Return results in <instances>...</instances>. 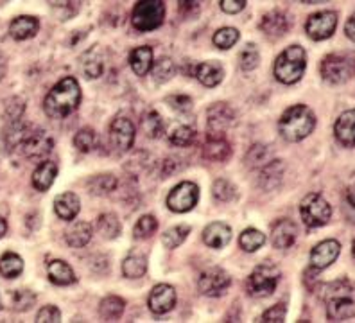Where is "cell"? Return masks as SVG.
<instances>
[{
  "instance_id": "cell-12",
  "label": "cell",
  "mask_w": 355,
  "mask_h": 323,
  "mask_svg": "<svg viewBox=\"0 0 355 323\" xmlns=\"http://www.w3.org/2000/svg\"><path fill=\"white\" fill-rule=\"evenodd\" d=\"M336 27H338V13L336 11H320L307 18L305 33L314 42H321V40H329L336 33Z\"/></svg>"
},
{
  "instance_id": "cell-50",
  "label": "cell",
  "mask_w": 355,
  "mask_h": 323,
  "mask_svg": "<svg viewBox=\"0 0 355 323\" xmlns=\"http://www.w3.org/2000/svg\"><path fill=\"white\" fill-rule=\"evenodd\" d=\"M167 104H169L171 108H174L176 112L180 113H191L192 112V99L189 97V95H171V97H167Z\"/></svg>"
},
{
  "instance_id": "cell-7",
  "label": "cell",
  "mask_w": 355,
  "mask_h": 323,
  "mask_svg": "<svg viewBox=\"0 0 355 323\" xmlns=\"http://www.w3.org/2000/svg\"><path fill=\"white\" fill-rule=\"evenodd\" d=\"M165 4L162 0H142L133 8L131 26L140 33L155 31L164 24Z\"/></svg>"
},
{
  "instance_id": "cell-54",
  "label": "cell",
  "mask_w": 355,
  "mask_h": 323,
  "mask_svg": "<svg viewBox=\"0 0 355 323\" xmlns=\"http://www.w3.org/2000/svg\"><path fill=\"white\" fill-rule=\"evenodd\" d=\"M345 33H347L348 38L355 43V13L352 15L347 20V26H345Z\"/></svg>"
},
{
  "instance_id": "cell-25",
  "label": "cell",
  "mask_w": 355,
  "mask_h": 323,
  "mask_svg": "<svg viewBox=\"0 0 355 323\" xmlns=\"http://www.w3.org/2000/svg\"><path fill=\"white\" fill-rule=\"evenodd\" d=\"M58 176V164L52 160H44L33 172V187L40 192H45L52 187Z\"/></svg>"
},
{
  "instance_id": "cell-24",
  "label": "cell",
  "mask_w": 355,
  "mask_h": 323,
  "mask_svg": "<svg viewBox=\"0 0 355 323\" xmlns=\"http://www.w3.org/2000/svg\"><path fill=\"white\" fill-rule=\"evenodd\" d=\"M196 78L201 85L214 88L225 79V69L217 61H205V63H200L196 67Z\"/></svg>"
},
{
  "instance_id": "cell-46",
  "label": "cell",
  "mask_w": 355,
  "mask_h": 323,
  "mask_svg": "<svg viewBox=\"0 0 355 323\" xmlns=\"http://www.w3.org/2000/svg\"><path fill=\"white\" fill-rule=\"evenodd\" d=\"M36 301V295L33 293V291H29V289H18V291H15L13 293V306H15V310H29L31 307L35 306Z\"/></svg>"
},
{
  "instance_id": "cell-5",
  "label": "cell",
  "mask_w": 355,
  "mask_h": 323,
  "mask_svg": "<svg viewBox=\"0 0 355 323\" xmlns=\"http://www.w3.org/2000/svg\"><path fill=\"white\" fill-rule=\"evenodd\" d=\"M321 78L330 85H343L355 76V54L343 51L327 54L320 65Z\"/></svg>"
},
{
  "instance_id": "cell-45",
  "label": "cell",
  "mask_w": 355,
  "mask_h": 323,
  "mask_svg": "<svg viewBox=\"0 0 355 323\" xmlns=\"http://www.w3.org/2000/svg\"><path fill=\"white\" fill-rule=\"evenodd\" d=\"M212 194L217 201H232V199L237 196V190H235V185L228 180H216L212 185Z\"/></svg>"
},
{
  "instance_id": "cell-40",
  "label": "cell",
  "mask_w": 355,
  "mask_h": 323,
  "mask_svg": "<svg viewBox=\"0 0 355 323\" xmlns=\"http://www.w3.org/2000/svg\"><path fill=\"white\" fill-rule=\"evenodd\" d=\"M280 178H282L280 160H271L268 165L262 167V172H260V183H262L266 189H273V187H277Z\"/></svg>"
},
{
  "instance_id": "cell-13",
  "label": "cell",
  "mask_w": 355,
  "mask_h": 323,
  "mask_svg": "<svg viewBox=\"0 0 355 323\" xmlns=\"http://www.w3.org/2000/svg\"><path fill=\"white\" fill-rule=\"evenodd\" d=\"M135 142V126L126 117H117L110 126V144L117 153H128Z\"/></svg>"
},
{
  "instance_id": "cell-34",
  "label": "cell",
  "mask_w": 355,
  "mask_h": 323,
  "mask_svg": "<svg viewBox=\"0 0 355 323\" xmlns=\"http://www.w3.org/2000/svg\"><path fill=\"white\" fill-rule=\"evenodd\" d=\"M167 138H169V142L173 144V146L187 147L194 142L196 131L185 124H174L171 126V129L167 131Z\"/></svg>"
},
{
  "instance_id": "cell-2",
  "label": "cell",
  "mask_w": 355,
  "mask_h": 323,
  "mask_svg": "<svg viewBox=\"0 0 355 323\" xmlns=\"http://www.w3.org/2000/svg\"><path fill=\"white\" fill-rule=\"evenodd\" d=\"M316 128V115L305 104H295L282 113L278 121V133L287 142H300Z\"/></svg>"
},
{
  "instance_id": "cell-58",
  "label": "cell",
  "mask_w": 355,
  "mask_h": 323,
  "mask_svg": "<svg viewBox=\"0 0 355 323\" xmlns=\"http://www.w3.org/2000/svg\"><path fill=\"white\" fill-rule=\"evenodd\" d=\"M4 309V306H2V298H0V310Z\"/></svg>"
},
{
  "instance_id": "cell-15",
  "label": "cell",
  "mask_w": 355,
  "mask_h": 323,
  "mask_svg": "<svg viewBox=\"0 0 355 323\" xmlns=\"http://www.w3.org/2000/svg\"><path fill=\"white\" fill-rule=\"evenodd\" d=\"M339 254H341V245L336 239H327V241H321L320 245H316L311 251V266L312 270H325L330 264H334L338 260Z\"/></svg>"
},
{
  "instance_id": "cell-4",
  "label": "cell",
  "mask_w": 355,
  "mask_h": 323,
  "mask_svg": "<svg viewBox=\"0 0 355 323\" xmlns=\"http://www.w3.org/2000/svg\"><path fill=\"white\" fill-rule=\"evenodd\" d=\"M307 69V52L300 45H291L286 51H282L275 60V78L284 85H295L304 78Z\"/></svg>"
},
{
  "instance_id": "cell-21",
  "label": "cell",
  "mask_w": 355,
  "mask_h": 323,
  "mask_svg": "<svg viewBox=\"0 0 355 323\" xmlns=\"http://www.w3.org/2000/svg\"><path fill=\"white\" fill-rule=\"evenodd\" d=\"M232 241V229L226 223H210L203 230V242L208 248L219 250Z\"/></svg>"
},
{
  "instance_id": "cell-11",
  "label": "cell",
  "mask_w": 355,
  "mask_h": 323,
  "mask_svg": "<svg viewBox=\"0 0 355 323\" xmlns=\"http://www.w3.org/2000/svg\"><path fill=\"white\" fill-rule=\"evenodd\" d=\"M198 285H200L201 295H205V297H223L228 291L230 285H232V276L223 267H208V270L201 273Z\"/></svg>"
},
{
  "instance_id": "cell-8",
  "label": "cell",
  "mask_w": 355,
  "mask_h": 323,
  "mask_svg": "<svg viewBox=\"0 0 355 323\" xmlns=\"http://www.w3.org/2000/svg\"><path fill=\"white\" fill-rule=\"evenodd\" d=\"M300 214L309 229H320L332 217V207L321 194L311 192L300 203Z\"/></svg>"
},
{
  "instance_id": "cell-19",
  "label": "cell",
  "mask_w": 355,
  "mask_h": 323,
  "mask_svg": "<svg viewBox=\"0 0 355 323\" xmlns=\"http://www.w3.org/2000/svg\"><path fill=\"white\" fill-rule=\"evenodd\" d=\"M298 237V226L291 220H278L271 229V242L278 250H287L295 245Z\"/></svg>"
},
{
  "instance_id": "cell-37",
  "label": "cell",
  "mask_w": 355,
  "mask_h": 323,
  "mask_svg": "<svg viewBox=\"0 0 355 323\" xmlns=\"http://www.w3.org/2000/svg\"><path fill=\"white\" fill-rule=\"evenodd\" d=\"M239 242H241V248H243L244 251L253 254V251H257L259 248L264 246L266 235L257 229H246L241 233V237H239Z\"/></svg>"
},
{
  "instance_id": "cell-35",
  "label": "cell",
  "mask_w": 355,
  "mask_h": 323,
  "mask_svg": "<svg viewBox=\"0 0 355 323\" xmlns=\"http://www.w3.org/2000/svg\"><path fill=\"white\" fill-rule=\"evenodd\" d=\"M97 230H99L101 235L104 239H115V237L121 235L122 226L121 221L115 214H101L99 220H97Z\"/></svg>"
},
{
  "instance_id": "cell-42",
  "label": "cell",
  "mask_w": 355,
  "mask_h": 323,
  "mask_svg": "<svg viewBox=\"0 0 355 323\" xmlns=\"http://www.w3.org/2000/svg\"><path fill=\"white\" fill-rule=\"evenodd\" d=\"M239 42V31L234 27H223L214 35V45L217 49H223V51H228Z\"/></svg>"
},
{
  "instance_id": "cell-23",
  "label": "cell",
  "mask_w": 355,
  "mask_h": 323,
  "mask_svg": "<svg viewBox=\"0 0 355 323\" xmlns=\"http://www.w3.org/2000/svg\"><path fill=\"white\" fill-rule=\"evenodd\" d=\"M81 210V201H79L78 194L65 192L54 199V212L60 215L63 221H74Z\"/></svg>"
},
{
  "instance_id": "cell-53",
  "label": "cell",
  "mask_w": 355,
  "mask_h": 323,
  "mask_svg": "<svg viewBox=\"0 0 355 323\" xmlns=\"http://www.w3.org/2000/svg\"><path fill=\"white\" fill-rule=\"evenodd\" d=\"M246 0H221L219 6L225 13L228 15H235V13H241L244 8H246Z\"/></svg>"
},
{
  "instance_id": "cell-33",
  "label": "cell",
  "mask_w": 355,
  "mask_h": 323,
  "mask_svg": "<svg viewBox=\"0 0 355 323\" xmlns=\"http://www.w3.org/2000/svg\"><path fill=\"white\" fill-rule=\"evenodd\" d=\"M24 272V260L17 254H4L0 258V275L6 279H17Z\"/></svg>"
},
{
  "instance_id": "cell-48",
  "label": "cell",
  "mask_w": 355,
  "mask_h": 323,
  "mask_svg": "<svg viewBox=\"0 0 355 323\" xmlns=\"http://www.w3.org/2000/svg\"><path fill=\"white\" fill-rule=\"evenodd\" d=\"M79 4H81V2H51L52 9L56 11L60 20H69V18L74 17V15L78 13Z\"/></svg>"
},
{
  "instance_id": "cell-57",
  "label": "cell",
  "mask_w": 355,
  "mask_h": 323,
  "mask_svg": "<svg viewBox=\"0 0 355 323\" xmlns=\"http://www.w3.org/2000/svg\"><path fill=\"white\" fill-rule=\"evenodd\" d=\"M352 255H354V258H355V239H354V242H352Z\"/></svg>"
},
{
  "instance_id": "cell-30",
  "label": "cell",
  "mask_w": 355,
  "mask_h": 323,
  "mask_svg": "<svg viewBox=\"0 0 355 323\" xmlns=\"http://www.w3.org/2000/svg\"><path fill=\"white\" fill-rule=\"evenodd\" d=\"M146 272H148V258L139 251L130 254L122 263V273L128 279H140V276L146 275Z\"/></svg>"
},
{
  "instance_id": "cell-20",
  "label": "cell",
  "mask_w": 355,
  "mask_h": 323,
  "mask_svg": "<svg viewBox=\"0 0 355 323\" xmlns=\"http://www.w3.org/2000/svg\"><path fill=\"white\" fill-rule=\"evenodd\" d=\"M334 135L341 146L355 147V108L347 110L338 117V121L334 124Z\"/></svg>"
},
{
  "instance_id": "cell-16",
  "label": "cell",
  "mask_w": 355,
  "mask_h": 323,
  "mask_svg": "<svg viewBox=\"0 0 355 323\" xmlns=\"http://www.w3.org/2000/svg\"><path fill=\"white\" fill-rule=\"evenodd\" d=\"M148 306L155 315H165V313L173 310L174 306H176V291H174L173 285H155V288L151 289V293H149Z\"/></svg>"
},
{
  "instance_id": "cell-41",
  "label": "cell",
  "mask_w": 355,
  "mask_h": 323,
  "mask_svg": "<svg viewBox=\"0 0 355 323\" xmlns=\"http://www.w3.org/2000/svg\"><path fill=\"white\" fill-rule=\"evenodd\" d=\"M156 229H158V221H156L155 215H142L137 221V224H135L133 237L135 239H148V237H151L156 232Z\"/></svg>"
},
{
  "instance_id": "cell-9",
  "label": "cell",
  "mask_w": 355,
  "mask_h": 323,
  "mask_svg": "<svg viewBox=\"0 0 355 323\" xmlns=\"http://www.w3.org/2000/svg\"><path fill=\"white\" fill-rule=\"evenodd\" d=\"M17 147L22 151L27 158H44L54 147V142H52L51 135L44 129H35V128H27L26 133L22 135V138L18 140Z\"/></svg>"
},
{
  "instance_id": "cell-32",
  "label": "cell",
  "mask_w": 355,
  "mask_h": 323,
  "mask_svg": "<svg viewBox=\"0 0 355 323\" xmlns=\"http://www.w3.org/2000/svg\"><path fill=\"white\" fill-rule=\"evenodd\" d=\"M119 181L113 174H96L88 181V189L94 196H108L117 189Z\"/></svg>"
},
{
  "instance_id": "cell-47",
  "label": "cell",
  "mask_w": 355,
  "mask_h": 323,
  "mask_svg": "<svg viewBox=\"0 0 355 323\" xmlns=\"http://www.w3.org/2000/svg\"><path fill=\"white\" fill-rule=\"evenodd\" d=\"M286 315H287L286 301H280V304H277V306H273L271 309L266 310L264 315L259 318V322H262V323H282L284 320H286Z\"/></svg>"
},
{
  "instance_id": "cell-14",
  "label": "cell",
  "mask_w": 355,
  "mask_h": 323,
  "mask_svg": "<svg viewBox=\"0 0 355 323\" xmlns=\"http://www.w3.org/2000/svg\"><path fill=\"white\" fill-rule=\"evenodd\" d=\"M232 153H234L232 151V144L228 142V138L225 137V133L208 131L203 147H201L203 158L210 160V162H226L232 156Z\"/></svg>"
},
{
  "instance_id": "cell-49",
  "label": "cell",
  "mask_w": 355,
  "mask_h": 323,
  "mask_svg": "<svg viewBox=\"0 0 355 323\" xmlns=\"http://www.w3.org/2000/svg\"><path fill=\"white\" fill-rule=\"evenodd\" d=\"M248 164L252 165V167H264L268 165V149L264 146H253L252 151L248 153L246 156Z\"/></svg>"
},
{
  "instance_id": "cell-26",
  "label": "cell",
  "mask_w": 355,
  "mask_h": 323,
  "mask_svg": "<svg viewBox=\"0 0 355 323\" xmlns=\"http://www.w3.org/2000/svg\"><path fill=\"white\" fill-rule=\"evenodd\" d=\"M130 65L137 76L144 78L153 69V49L148 45L133 49L130 54Z\"/></svg>"
},
{
  "instance_id": "cell-38",
  "label": "cell",
  "mask_w": 355,
  "mask_h": 323,
  "mask_svg": "<svg viewBox=\"0 0 355 323\" xmlns=\"http://www.w3.org/2000/svg\"><path fill=\"white\" fill-rule=\"evenodd\" d=\"M176 74V65L171 58L164 56L160 60L153 63V79L155 83H167L169 79H173V76Z\"/></svg>"
},
{
  "instance_id": "cell-36",
  "label": "cell",
  "mask_w": 355,
  "mask_h": 323,
  "mask_svg": "<svg viewBox=\"0 0 355 323\" xmlns=\"http://www.w3.org/2000/svg\"><path fill=\"white\" fill-rule=\"evenodd\" d=\"M142 129L149 138L162 137V133H164V121H162L160 113L155 112V110H149V112L144 113Z\"/></svg>"
},
{
  "instance_id": "cell-44",
  "label": "cell",
  "mask_w": 355,
  "mask_h": 323,
  "mask_svg": "<svg viewBox=\"0 0 355 323\" xmlns=\"http://www.w3.org/2000/svg\"><path fill=\"white\" fill-rule=\"evenodd\" d=\"M259 63H260L259 49H257L255 43H248L246 47L243 49V52H241V69H243L244 72H252V70H255L257 67H259Z\"/></svg>"
},
{
  "instance_id": "cell-39",
  "label": "cell",
  "mask_w": 355,
  "mask_h": 323,
  "mask_svg": "<svg viewBox=\"0 0 355 323\" xmlns=\"http://www.w3.org/2000/svg\"><path fill=\"white\" fill-rule=\"evenodd\" d=\"M189 233H191V226H187V224L173 226V229H169L162 235V242H164L165 248L174 250V248H178V246H182L185 242Z\"/></svg>"
},
{
  "instance_id": "cell-52",
  "label": "cell",
  "mask_w": 355,
  "mask_h": 323,
  "mask_svg": "<svg viewBox=\"0 0 355 323\" xmlns=\"http://www.w3.org/2000/svg\"><path fill=\"white\" fill-rule=\"evenodd\" d=\"M38 323H58L61 322V313L56 306H45L44 309H40L38 316H36Z\"/></svg>"
},
{
  "instance_id": "cell-29",
  "label": "cell",
  "mask_w": 355,
  "mask_h": 323,
  "mask_svg": "<svg viewBox=\"0 0 355 323\" xmlns=\"http://www.w3.org/2000/svg\"><path fill=\"white\" fill-rule=\"evenodd\" d=\"M126 301L121 297H106L99 304V315L104 322H117L124 315Z\"/></svg>"
},
{
  "instance_id": "cell-31",
  "label": "cell",
  "mask_w": 355,
  "mask_h": 323,
  "mask_svg": "<svg viewBox=\"0 0 355 323\" xmlns=\"http://www.w3.org/2000/svg\"><path fill=\"white\" fill-rule=\"evenodd\" d=\"M81 67H83V72H85V76H87L88 79H96L99 78V76H103L104 72V61H103V56L99 54V49H92L90 52H87L85 54V58H83L81 61Z\"/></svg>"
},
{
  "instance_id": "cell-27",
  "label": "cell",
  "mask_w": 355,
  "mask_h": 323,
  "mask_svg": "<svg viewBox=\"0 0 355 323\" xmlns=\"http://www.w3.org/2000/svg\"><path fill=\"white\" fill-rule=\"evenodd\" d=\"M65 239L72 248H85L92 241V226L87 221H78L70 224L65 232Z\"/></svg>"
},
{
  "instance_id": "cell-6",
  "label": "cell",
  "mask_w": 355,
  "mask_h": 323,
  "mask_svg": "<svg viewBox=\"0 0 355 323\" xmlns=\"http://www.w3.org/2000/svg\"><path fill=\"white\" fill-rule=\"evenodd\" d=\"M280 267L273 263H262L252 272L246 280V291L253 298H268L275 293L280 282Z\"/></svg>"
},
{
  "instance_id": "cell-22",
  "label": "cell",
  "mask_w": 355,
  "mask_h": 323,
  "mask_svg": "<svg viewBox=\"0 0 355 323\" xmlns=\"http://www.w3.org/2000/svg\"><path fill=\"white\" fill-rule=\"evenodd\" d=\"M40 29V22L36 17H29V15H22V17H17L11 26H9V35L13 36L18 42H24V40H29L33 36H36Z\"/></svg>"
},
{
  "instance_id": "cell-55",
  "label": "cell",
  "mask_w": 355,
  "mask_h": 323,
  "mask_svg": "<svg viewBox=\"0 0 355 323\" xmlns=\"http://www.w3.org/2000/svg\"><path fill=\"white\" fill-rule=\"evenodd\" d=\"M6 70H8V60H6L4 52L0 51V79L6 76Z\"/></svg>"
},
{
  "instance_id": "cell-51",
  "label": "cell",
  "mask_w": 355,
  "mask_h": 323,
  "mask_svg": "<svg viewBox=\"0 0 355 323\" xmlns=\"http://www.w3.org/2000/svg\"><path fill=\"white\" fill-rule=\"evenodd\" d=\"M345 215L350 223H355V180L345 190Z\"/></svg>"
},
{
  "instance_id": "cell-43",
  "label": "cell",
  "mask_w": 355,
  "mask_h": 323,
  "mask_svg": "<svg viewBox=\"0 0 355 323\" xmlns=\"http://www.w3.org/2000/svg\"><path fill=\"white\" fill-rule=\"evenodd\" d=\"M96 144H97V135L92 128H83L76 133L74 146L78 147L81 153H90V151H94Z\"/></svg>"
},
{
  "instance_id": "cell-1",
  "label": "cell",
  "mask_w": 355,
  "mask_h": 323,
  "mask_svg": "<svg viewBox=\"0 0 355 323\" xmlns=\"http://www.w3.org/2000/svg\"><path fill=\"white\" fill-rule=\"evenodd\" d=\"M81 103V86L76 78H63L52 86L44 101V110L51 119H67L78 110Z\"/></svg>"
},
{
  "instance_id": "cell-28",
  "label": "cell",
  "mask_w": 355,
  "mask_h": 323,
  "mask_svg": "<svg viewBox=\"0 0 355 323\" xmlns=\"http://www.w3.org/2000/svg\"><path fill=\"white\" fill-rule=\"evenodd\" d=\"M49 280L56 285H70L76 282L74 270L65 260H52L47 266Z\"/></svg>"
},
{
  "instance_id": "cell-10",
  "label": "cell",
  "mask_w": 355,
  "mask_h": 323,
  "mask_svg": "<svg viewBox=\"0 0 355 323\" xmlns=\"http://www.w3.org/2000/svg\"><path fill=\"white\" fill-rule=\"evenodd\" d=\"M198 199H200V187L192 181H182L167 196V207L176 214H185L198 205Z\"/></svg>"
},
{
  "instance_id": "cell-18",
  "label": "cell",
  "mask_w": 355,
  "mask_h": 323,
  "mask_svg": "<svg viewBox=\"0 0 355 323\" xmlns=\"http://www.w3.org/2000/svg\"><path fill=\"white\" fill-rule=\"evenodd\" d=\"M291 29V20L286 13L282 11H269L260 20V31L268 36L269 40H280L286 36Z\"/></svg>"
},
{
  "instance_id": "cell-17",
  "label": "cell",
  "mask_w": 355,
  "mask_h": 323,
  "mask_svg": "<svg viewBox=\"0 0 355 323\" xmlns=\"http://www.w3.org/2000/svg\"><path fill=\"white\" fill-rule=\"evenodd\" d=\"M235 112L226 103H216L208 108V131L225 133L226 129L235 126Z\"/></svg>"
},
{
  "instance_id": "cell-56",
  "label": "cell",
  "mask_w": 355,
  "mask_h": 323,
  "mask_svg": "<svg viewBox=\"0 0 355 323\" xmlns=\"http://www.w3.org/2000/svg\"><path fill=\"white\" fill-rule=\"evenodd\" d=\"M6 232H8V223H6L4 217H0V239L6 235Z\"/></svg>"
},
{
  "instance_id": "cell-3",
  "label": "cell",
  "mask_w": 355,
  "mask_h": 323,
  "mask_svg": "<svg viewBox=\"0 0 355 323\" xmlns=\"http://www.w3.org/2000/svg\"><path fill=\"white\" fill-rule=\"evenodd\" d=\"M327 316L330 322H345L355 315L354 285L347 279L336 280L325 291Z\"/></svg>"
}]
</instances>
